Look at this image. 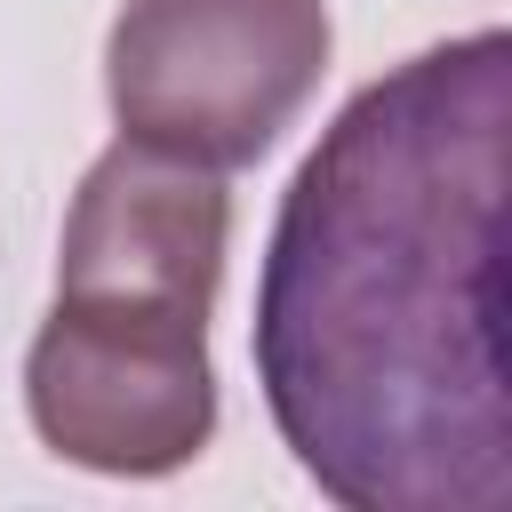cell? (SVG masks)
Wrapping results in <instances>:
<instances>
[{
    "label": "cell",
    "mask_w": 512,
    "mask_h": 512,
    "mask_svg": "<svg viewBox=\"0 0 512 512\" xmlns=\"http://www.w3.org/2000/svg\"><path fill=\"white\" fill-rule=\"evenodd\" d=\"M512 32L480 24L368 80L296 160L256 264V384L344 512H504Z\"/></svg>",
    "instance_id": "obj_1"
},
{
    "label": "cell",
    "mask_w": 512,
    "mask_h": 512,
    "mask_svg": "<svg viewBox=\"0 0 512 512\" xmlns=\"http://www.w3.org/2000/svg\"><path fill=\"white\" fill-rule=\"evenodd\" d=\"M328 48V0H128L104 32V96L120 136L224 176L280 144Z\"/></svg>",
    "instance_id": "obj_2"
},
{
    "label": "cell",
    "mask_w": 512,
    "mask_h": 512,
    "mask_svg": "<svg viewBox=\"0 0 512 512\" xmlns=\"http://www.w3.org/2000/svg\"><path fill=\"white\" fill-rule=\"evenodd\" d=\"M24 416L48 456L104 480H168L216 440L208 312L56 296L24 352Z\"/></svg>",
    "instance_id": "obj_3"
},
{
    "label": "cell",
    "mask_w": 512,
    "mask_h": 512,
    "mask_svg": "<svg viewBox=\"0 0 512 512\" xmlns=\"http://www.w3.org/2000/svg\"><path fill=\"white\" fill-rule=\"evenodd\" d=\"M232 248V192L216 168L152 152L120 136L72 192L56 296H120V304H176L216 312Z\"/></svg>",
    "instance_id": "obj_4"
}]
</instances>
